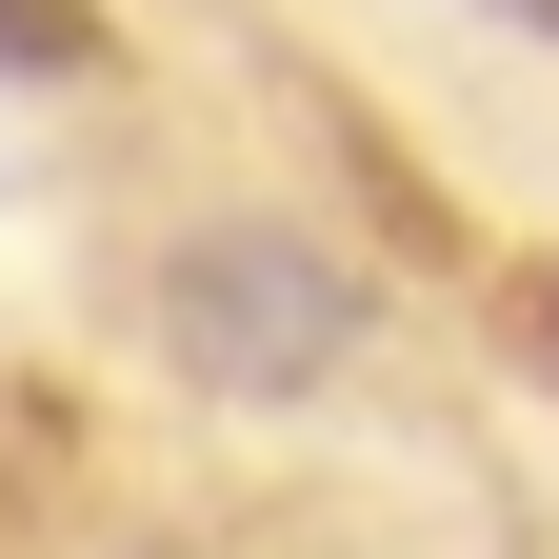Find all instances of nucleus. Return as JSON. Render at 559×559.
I'll list each match as a JSON object with an SVG mask.
<instances>
[{
    "instance_id": "f03ea898",
    "label": "nucleus",
    "mask_w": 559,
    "mask_h": 559,
    "mask_svg": "<svg viewBox=\"0 0 559 559\" xmlns=\"http://www.w3.org/2000/svg\"><path fill=\"white\" fill-rule=\"evenodd\" d=\"M0 60H21V81H81L100 21H81V0H0Z\"/></svg>"
},
{
    "instance_id": "f257e3e1",
    "label": "nucleus",
    "mask_w": 559,
    "mask_h": 559,
    "mask_svg": "<svg viewBox=\"0 0 559 559\" xmlns=\"http://www.w3.org/2000/svg\"><path fill=\"white\" fill-rule=\"evenodd\" d=\"M160 340L221 400H300L340 340H360V280H340L320 240H280V221H221V240H180V280H160Z\"/></svg>"
},
{
    "instance_id": "7ed1b4c3",
    "label": "nucleus",
    "mask_w": 559,
    "mask_h": 559,
    "mask_svg": "<svg viewBox=\"0 0 559 559\" xmlns=\"http://www.w3.org/2000/svg\"><path fill=\"white\" fill-rule=\"evenodd\" d=\"M520 21H559V0H520Z\"/></svg>"
}]
</instances>
